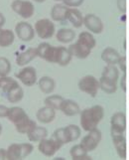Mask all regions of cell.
Here are the masks:
<instances>
[{"instance_id": "cell-35", "label": "cell", "mask_w": 129, "mask_h": 160, "mask_svg": "<svg viewBox=\"0 0 129 160\" xmlns=\"http://www.w3.org/2000/svg\"><path fill=\"white\" fill-rule=\"evenodd\" d=\"M37 125L36 121H34L33 119H31L30 118H28L26 121H24L23 123L18 125V126H15V129L16 131L18 132V133L20 134H28L29 132L35 128V126Z\"/></svg>"}, {"instance_id": "cell-28", "label": "cell", "mask_w": 129, "mask_h": 160, "mask_svg": "<svg viewBox=\"0 0 129 160\" xmlns=\"http://www.w3.org/2000/svg\"><path fill=\"white\" fill-rule=\"evenodd\" d=\"M70 155L72 160H91L92 157L88 154V152L85 149L81 143L75 144L71 147L70 149Z\"/></svg>"}, {"instance_id": "cell-27", "label": "cell", "mask_w": 129, "mask_h": 160, "mask_svg": "<svg viewBox=\"0 0 129 160\" xmlns=\"http://www.w3.org/2000/svg\"><path fill=\"white\" fill-rule=\"evenodd\" d=\"M15 32L10 29L0 28V48H8L15 41Z\"/></svg>"}, {"instance_id": "cell-44", "label": "cell", "mask_w": 129, "mask_h": 160, "mask_svg": "<svg viewBox=\"0 0 129 160\" xmlns=\"http://www.w3.org/2000/svg\"><path fill=\"white\" fill-rule=\"evenodd\" d=\"M0 159H6V149H0Z\"/></svg>"}, {"instance_id": "cell-15", "label": "cell", "mask_w": 129, "mask_h": 160, "mask_svg": "<svg viewBox=\"0 0 129 160\" xmlns=\"http://www.w3.org/2000/svg\"><path fill=\"white\" fill-rule=\"evenodd\" d=\"M69 50L72 57L80 60H85L88 58L92 53V49H89L88 47L85 46L78 41H76L74 44H71L69 46Z\"/></svg>"}, {"instance_id": "cell-3", "label": "cell", "mask_w": 129, "mask_h": 160, "mask_svg": "<svg viewBox=\"0 0 129 160\" xmlns=\"http://www.w3.org/2000/svg\"><path fill=\"white\" fill-rule=\"evenodd\" d=\"M77 88L81 92L87 93L89 97L95 98L100 90L99 79H97L92 75H86L78 81Z\"/></svg>"}, {"instance_id": "cell-47", "label": "cell", "mask_w": 129, "mask_h": 160, "mask_svg": "<svg viewBox=\"0 0 129 160\" xmlns=\"http://www.w3.org/2000/svg\"><path fill=\"white\" fill-rule=\"evenodd\" d=\"M56 2H63V0H54Z\"/></svg>"}, {"instance_id": "cell-16", "label": "cell", "mask_w": 129, "mask_h": 160, "mask_svg": "<svg viewBox=\"0 0 129 160\" xmlns=\"http://www.w3.org/2000/svg\"><path fill=\"white\" fill-rule=\"evenodd\" d=\"M68 9L69 7L65 5L63 2L62 3H57L55 4L52 7L51 11H50V16H51V19L54 22H60V23H63V22L67 21V13H68Z\"/></svg>"}, {"instance_id": "cell-8", "label": "cell", "mask_w": 129, "mask_h": 160, "mask_svg": "<svg viewBox=\"0 0 129 160\" xmlns=\"http://www.w3.org/2000/svg\"><path fill=\"white\" fill-rule=\"evenodd\" d=\"M16 79L21 82L25 87L31 88L38 82L37 72L34 67L31 66H25L16 74Z\"/></svg>"}, {"instance_id": "cell-14", "label": "cell", "mask_w": 129, "mask_h": 160, "mask_svg": "<svg viewBox=\"0 0 129 160\" xmlns=\"http://www.w3.org/2000/svg\"><path fill=\"white\" fill-rule=\"evenodd\" d=\"M6 118L11 123H13L14 126H18L29 118V115L27 114L24 108H22L20 107H12L9 108L8 115Z\"/></svg>"}, {"instance_id": "cell-7", "label": "cell", "mask_w": 129, "mask_h": 160, "mask_svg": "<svg viewBox=\"0 0 129 160\" xmlns=\"http://www.w3.org/2000/svg\"><path fill=\"white\" fill-rule=\"evenodd\" d=\"M15 35L19 40L23 42H30L34 39L36 32L34 27L27 21H20L15 25Z\"/></svg>"}, {"instance_id": "cell-34", "label": "cell", "mask_w": 129, "mask_h": 160, "mask_svg": "<svg viewBox=\"0 0 129 160\" xmlns=\"http://www.w3.org/2000/svg\"><path fill=\"white\" fill-rule=\"evenodd\" d=\"M99 86H100V90L105 93H108V95H112V93L116 92L117 89H118V85L117 84L102 78L99 79Z\"/></svg>"}, {"instance_id": "cell-43", "label": "cell", "mask_w": 129, "mask_h": 160, "mask_svg": "<svg viewBox=\"0 0 129 160\" xmlns=\"http://www.w3.org/2000/svg\"><path fill=\"white\" fill-rule=\"evenodd\" d=\"M5 23H6V18H5V16H4L3 13L0 12V28L4 27Z\"/></svg>"}, {"instance_id": "cell-26", "label": "cell", "mask_w": 129, "mask_h": 160, "mask_svg": "<svg viewBox=\"0 0 129 160\" xmlns=\"http://www.w3.org/2000/svg\"><path fill=\"white\" fill-rule=\"evenodd\" d=\"M48 134H49V132H48L46 128H44V126L36 125L35 128L27 134V137H28V139H29L30 142H32V143L34 142L35 143V142L41 141L44 138H47Z\"/></svg>"}, {"instance_id": "cell-5", "label": "cell", "mask_w": 129, "mask_h": 160, "mask_svg": "<svg viewBox=\"0 0 129 160\" xmlns=\"http://www.w3.org/2000/svg\"><path fill=\"white\" fill-rule=\"evenodd\" d=\"M11 9L23 19H30L35 13V6L30 0H13Z\"/></svg>"}, {"instance_id": "cell-37", "label": "cell", "mask_w": 129, "mask_h": 160, "mask_svg": "<svg viewBox=\"0 0 129 160\" xmlns=\"http://www.w3.org/2000/svg\"><path fill=\"white\" fill-rule=\"evenodd\" d=\"M52 137H53V138L56 141H58L59 143H61L62 145L68 144V140H67V137H66V133H65L64 128H60L56 129L54 131Z\"/></svg>"}, {"instance_id": "cell-1", "label": "cell", "mask_w": 129, "mask_h": 160, "mask_svg": "<svg viewBox=\"0 0 129 160\" xmlns=\"http://www.w3.org/2000/svg\"><path fill=\"white\" fill-rule=\"evenodd\" d=\"M104 108L100 104H95L82 109L80 113V124L82 129L87 132L97 128L100 121L104 118Z\"/></svg>"}, {"instance_id": "cell-10", "label": "cell", "mask_w": 129, "mask_h": 160, "mask_svg": "<svg viewBox=\"0 0 129 160\" xmlns=\"http://www.w3.org/2000/svg\"><path fill=\"white\" fill-rule=\"evenodd\" d=\"M57 53H58V47L53 46L47 42L40 43L37 47L38 57L50 64H56Z\"/></svg>"}, {"instance_id": "cell-36", "label": "cell", "mask_w": 129, "mask_h": 160, "mask_svg": "<svg viewBox=\"0 0 129 160\" xmlns=\"http://www.w3.org/2000/svg\"><path fill=\"white\" fill-rule=\"evenodd\" d=\"M11 63L5 57H0V77L8 76L11 72Z\"/></svg>"}, {"instance_id": "cell-6", "label": "cell", "mask_w": 129, "mask_h": 160, "mask_svg": "<svg viewBox=\"0 0 129 160\" xmlns=\"http://www.w3.org/2000/svg\"><path fill=\"white\" fill-rule=\"evenodd\" d=\"M102 131L98 128H95L93 130L87 131V133L82 138L81 144L85 147V149L89 153L97 149L100 141H102Z\"/></svg>"}, {"instance_id": "cell-33", "label": "cell", "mask_w": 129, "mask_h": 160, "mask_svg": "<svg viewBox=\"0 0 129 160\" xmlns=\"http://www.w3.org/2000/svg\"><path fill=\"white\" fill-rule=\"evenodd\" d=\"M64 100L65 98L60 95H49L44 100V103H45V106H48L56 110H60Z\"/></svg>"}, {"instance_id": "cell-30", "label": "cell", "mask_w": 129, "mask_h": 160, "mask_svg": "<svg viewBox=\"0 0 129 160\" xmlns=\"http://www.w3.org/2000/svg\"><path fill=\"white\" fill-rule=\"evenodd\" d=\"M68 143L77 141L82 135V128L76 124H69L64 128Z\"/></svg>"}, {"instance_id": "cell-22", "label": "cell", "mask_w": 129, "mask_h": 160, "mask_svg": "<svg viewBox=\"0 0 129 160\" xmlns=\"http://www.w3.org/2000/svg\"><path fill=\"white\" fill-rule=\"evenodd\" d=\"M38 87L45 95H51V93L55 91L56 88V81L49 76H44L42 78L38 80Z\"/></svg>"}, {"instance_id": "cell-41", "label": "cell", "mask_w": 129, "mask_h": 160, "mask_svg": "<svg viewBox=\"0 0 129 160\" xmlns=\"http://www.w3.org/2000/svg\"><path fill=\"white\" fill-rule=\"evenodd\" d=\"M9 112V108L3 104H0V118H7Z\"/></svg>"}, {"instance_id": "cell-42", "label": "cell", "mask_w": 129, "mask_h": 160, "mask_svg": "<svg viewBox=\"0 0 129 160\" xmlns=\"http://www.w3.org/2000/svg\"><path fill=\"white\" fill-rule=\"evenodd\" d=\"M120 87L121 89L126 92V73H123V76L121 77V80H120Z\"/></svg>"}, {"instance_id": "cell-12", "label": "cell", "mask_w": 129, "mask_h": 160, "mask_svg": "<svg viewBox=\"0 0 129 160\" xmlns=\"http://www.w3.org/2000/svg\"><path fill=\"white\" fill-rule=\"evenodd\" d=\"M127 126L126 114L122 112H117L112 114L110 118V132L125 133Z\"/></svg>"}, {"instance_id": "cell-32", "label": "cell", "mask_w": 129, "mask_h": 160, "mask_svg": "<svg viewBox=\"0 0 129 160\" xmlns=\"http://www.w3.org/2000/svg\"><path fill=\"white\" fill-rule=\"evenodd\" d=\"M6 97L7 101L10 102V103H17V102H20L22 100H23L24 98V91L22 89V87L19 85L12 91H10L8 93L5 95Z\"/></svg>"}, {"instance_id": "cell-31", "label": "cell", "mask_w": 129, "mask_h": 160, "mask_svg": "<svg viewBox=\"0 0 129 160\" xmlns=\"http://www.w3.org/2000/svg\"><path fill=\"white\" fill-rule=\"evenodd\" d=\"M77 41L83 44V45L88 47L89 49H92V50L95 46H97V40H95V38H94L92 33L89 32V31L81 32L77 36Z\"/></svg>"}, {"instance_id": "cell-13", "label": "cell", "mask_w": 129, "mask_h": 160, "mask_svg": "<svg viewBox=\"0 0 129 160\" xmlns=\"http://www.w3.org/2000/svg\"><path fill=\"white\" fill-rule=\"evenodd\" d=\"M111 139L113 146L116 150L117 155L121 159H126L127 157V143H126V136L125 133H115V132H110Z\"/></svg>"}, {"instance_id": "cell-18", "label": "cell", "mask_w": 129, "mask_h": 160, "mask_svg": "<svg viewBox=\"0 0 129 160\" xmlns=\"http://www.w3.org/2000/svg\"><path fill=\"white\" fill-rule=\"evenodd\" d=\"M38 57L37 48H28L25 51L21 52L16 57V64L19 67H25L29 63H31L33 60H35Z\"/></svg>"}, {"instance_id": "cell-20", "label": "cell", "mask_w": 129, "mask_h": 160, "mask_svg": "<svg viewBox=\"0 0 129 160\" xmlns=\"http://www.w3.org/2000/svg\"><path fill=\"white\" fill-rule=\"evenodd\" d=\"M83 17L85 16L77 8L69 7L68 13H67V21L70 22L74 28L80 29L82 26H83Z\"/></svg>"}, {"instance_id": "cell-24", "label": "cell", "mask_w": 129, "mask_h": 160, "mask_svg": "<svg viewBox=\"0 0 129 160\" xmlns=\"http://www.w3.org/2000/svg\"><path fill=\"white\" fill-rule=\"evenodd\" d=\"M56 39L62 44L72 43L76 39V32L71 28H61L56 31Z\"/></svg>"}, {"instance_id": "cell-40", "label": "cell", "mask_w": 129, "mask_h": 160, "mask_svg": "<svg viewBox=\"0 0 129 160\" xmlns=\"http://www.w3.org/2000/svg\"><path fill=\"white\" fill-rule=\"evenodd\" d=\"M116 4H117V7H118L120 12H122V13L126 12V0H117Z\"/></svg>"}, {"instance_id": "cell-45", "label": "cell", "mask_w": 129, "mask_h": 160, "mask_svg": "<svg viewBox=\"0 0 129 160\" xmlns=\"http://www.w3.org/2000/svg\"><path fill=\"white\" fill-rule=\"evenodd\" d=\"M32 1H34V2H36V3H44L46 0H32Z\"/></svg>"}, {"instance_id": "cell-38", "label": "cell", "mask_w": 129, "mask_h": 160, "mask_svg": "<svg viewBox=\"0 0 129 160\" xmlns=\"http://www.w3.org/2000/svg\"><path fill=\"white\" fill-rule=\"evenodd\" d=\"M83 2H85V0H63V3L65 5L72 8H77L82 6Z\"/></svg>"}, {"instance_id": "cell-39", "label": "cell", "mask_w": 129, "mask_h": 160, "mask_svg": "<svg viewBox=\"0 0 129 160\" xmlns=\"http://www.w3.org/2000/svg\"><path fill=\"white\" fill-rule=\"evenodd\" d=\"M117 66H118V69L122 71V73H126V69H127V64H126V57L121 56L118 63H117Z\"/></svg>"}, {"instance_id": "cell-23", "label": "cell", "mask_w": 129, "mask_h": 160, "mask_svg": "<svg viewBox=\"0 0 129 160\" xmlns=\"http://www.w3.org/2000/svg\"><path fill=\"white\" fill-rule=\"evenodd\" d=\"M120 57L118 51L112 47H106L102 53V60L106 65H117Z\"/></svg>"}, {"instance_id": "cell-21", "label": "cell", "mask_w": 129, "mask_h": 160, "mask_svg": "<svg viewBox=\"0 0 129 160\" xmlns=\"http://www.w3.org/2000/svg\"><path fill=\"white\" fill-rule=\"evenodd\" d=\"M100 78L115 82V84H118V81L120 79L119 69L116 67V65H106L102 71Z\"/></svg>"}, {"instance_id": "cell-2", "label": "cell", "mask_w": 129, "mask_h": 160, "mask_svg": "<svg viewBox=\"0 0 129 160\" xmlns=\"http://www.w3.org/2000/svg\"><path fill=\"white\" fill-rule=\"evenodd\" d=\"M34 150V145L32 142L11 143L6 148V159L8 160H20L23 159Z\"/></svg>"}, {"instance_id": "cell-19", "label": "cell", "mask_w": 129, "mask_h": 160, "mask_svg": "<svg viewBox=\"0 0 129 160\" xmlns=\"http://www.w3.org/2000/svg\"><path fill=\"white\" fill-rule=\"evenodd\" d=\"M60 110L66 117H76V115L80 114L82 112L78 103L74 100H70V98H67V100L65 98L61 106Z\"/></svg>"}, {"instance_id": "cell-4", "label": "cell", "mask_w": 129, "mask_h": 160, "mask_svg": "<svg viewBox=\"0 0 129 160\" xmlns=\"http://www.w3.org/2000/svg\"><path fill=\"white\" fill-rule=\"evenodd\" d=\"M36 35L42 40H48L56 34V26L52 19L43 18L36 21L34 25Z\"/></svg>"}, {"instance_id": "cell-46", "label": "cell", "mask_w": 129, "mask_h": 160, "mask_svg": "<svg viewBox=\"0 0 129 160\" xmlns=\"http://www.w3.org/2000/svg\"><path fill=\"white\" fill-rule=\"evenodd\" d=\"M2 131H3V128H2V124L0 123V135L2 134Z\"/></svg>"}, {"instance_id": "cell-9", "label": "cell", "mask_w": 129, "mask_h": 160, "mask_svg": "<svg viewBox=\"0 0 129 160\" xmlns=\"http://www.w3.org/2000/svg\"><path fill=\"white\" fill-rule=\"evenodd\" d=\"M61 143L56 141L53 137L50 138H44L41 141L38 142V150L41 154L46 157H53L62 148Z\"/></svg>"}, {"instance_id": "cell-17", "label": "cell", "mask_w": 129, "mask_h": 160, "mask_svg": "<svg viewBox=\"0 0 129 160\" xmlns=\"http://www.w3.org/2000/svg\"><path fill=\"white\" fill-rule=\"evenodd\" d=\"M36 118L42 124H49L56 118V109L45 106L38 109L36 113Z\"/></svg>"}, {"instance_id": "cell-11", "label": "cell", "mask_w": 129, "mask_h": 160, "mask_svg": "<svg viewBox=\"0 0 129 160\" xmlns=\"http://www.w3.org/2000/svg\"><path fill=\"white\" fill-rule=\"evenodd\" d=\"M83 26L87 29V31L92 32V34H100L104 29L102 20L93 13H88L85 15V17H83Z\"/></svg>"}, {"instance_id": "cell-29", "label": "cell", "mask_w": 129, "mask_h": 160, "mask_svg": "<svg viewBox=\"0 0 129 160\" xmlns=\"http://www.w3.org/2000/svg\"><path fill=\"white\" fill-rule=\"evenodd\" d=\"M17 86H19L17 79H13L9 76L0 77V90L2 91L4 95L8 93L10 91H12Z\"/></svg>"}, {"instance_id": "cell-25", "label": "cell", "mask_w": 129, "mask_h": 160, "mask_svg": "<svg viewBox=\"0 0 129 160\" xmlns=\"http://www.w3.org/2000/svg\"><path fill=\"white\" fill-rule=\"evenodd\" d=\"M72 59V56L69 50V48H66L64 46H58L56 64L61 66V67H66V66H68L71 63Z\"/></svg>"}]
</instances>
